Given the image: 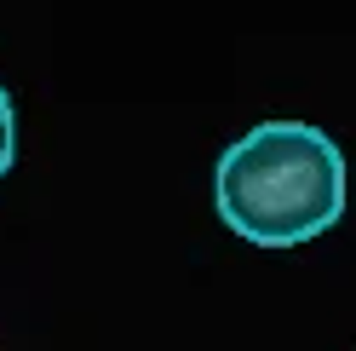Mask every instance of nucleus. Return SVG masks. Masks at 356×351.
I'll return each mask as SVG.
<instances>
[{"instance_id":"1","label":"nucleus","mask_w":356,"mask_h":351,"mask_svg":"<svg viewBox=\"0 0 356 351\" xmlns=\"http://www.w3.org/2000/svg\"><path fill=\"white\" fill-rule=\"evenodd\" d=\"M218 219L253 248H299L339 225L345 156L310 121H259L213 173Z\"/></svg>"},{"instance_id":"2","label":"nucleus","mask_w":356,"mask_h":351,"mask_svg":"<svg viewBox=\"0 0 356 351\" xmlns=\"http://www.w3.org/2000/svg\"><path fill=\"white\" fill-rule=\"evenodd\" d=\"M12 162H17V109L6 98V86H0V179L12 173Z\"/></svg>"}]
</instances>
